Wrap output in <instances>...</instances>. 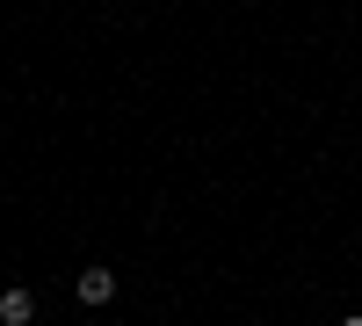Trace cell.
I'll return each instance as SVG.
<instances>
[{"instance_id": "obj_3", "label": "cell", "mask_w": 362, "mask_h": 326, "mask_svg": "<svg viewBox=\"0 0 362 326\" xmlns=\"http://www.w3.org/2000/svg\"><path fill=\"white\" fill-rule=\"evenodd\" d=\"M341 326H362V319H341Z\"/></svg>"}, {"instance_id": "obj_1", "label": "cell", "mask_w": 362, "mask_h": 326, "mask_svg": "<svg viewBox=\"0 0 362 326\" xmlns=\"http://www.w3.org/2000/svg\"><path fill=\"white\" fill-rule=\"evenodd\" d=\"M73 298H80V305H109V298H116V269H80Z\"/></svg>"}, {"instance_id": "obj_2", "label": "cell", "mask_w": 362, "mask_h": 326, "mask_svg": "<svg viewBox=\"0 0 362 326\" xmlns=\"http://www.w3.org/2000/svg\"><path fill=\"white\" fill-rule=\"evenodd\" d=\"M37 319V290H0V326H29Z\"/></svg>"}]
</instances>
